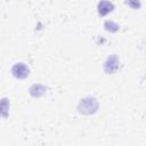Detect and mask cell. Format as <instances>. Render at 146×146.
Returning a JSON list of instances; mask_svg holds the SVG:
<instances>
[{"mask_svg": "<svg viewBox=\"0 0 146 146\" xmlns=\"http://www.w3.org/2000/svg\"><path fill=\"white\" fill-rule=\"evenodd\" d=\"M96 108H97V104H96V102H95L94 98H91V99L90 98L89 99H84V100H82V103L80 105V111L83 112V113H88V114L95 112Z\"/></svg>", "mask_w": 146, "mask_h": 146, "instance_id": "obj_1", "label": "cell"}, {"mask_svg": "<svg viewBox=\"0 0 146 146\" xmlns=\"http://www.w3.org/2000/svg\"><path fill=\"white\" fill-rule=\"evenodd\" d=\"M13 73L17 78H25L29 74V70L24 64H17L13 68Z\"/></svg>", "mask_w": 146, "mask_h": 146, "instance_id": "obj_2", "label": "cell"}]
</instances>
